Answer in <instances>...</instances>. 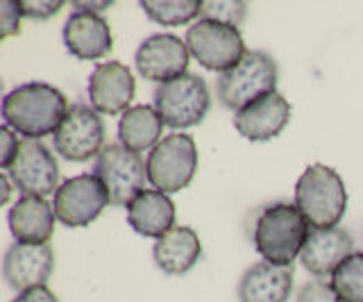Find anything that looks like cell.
Here are the masks:
<instances>
[{
    "label": "cell",
    "mask_w": 363,
    "mask_h": 302,
    "mask_svg": "<svg viewBox=\"0 0 363 302\" xmlns=\"http://www.w3.org/2000/svg\"><path fill=\"white\" fill-rule=\"evenodd\" d=\"M147 182L162 194L186 189L198 171V148L189 134H168L147 155Z\"/></svg>",
    "instance_id": "cell-5"
},
{
    "label": "cell",
    "mask_w": 363,
    "mask_h": 302,
    "mask_svg": "<svg viewBox=\"0 0 363 302\" xmlns=\"http://www.w3.org/2000/svg\"><path fill=\"white\" fill-rule=\"evenodd\" d=\"M189 46L175 35H152L147 37L134 55L136 71L150 82L166 84L170 80L186 75L189 69Z\"/></svg>",
    "instance_id": "cell-12"
},
{
    "label": "cell",
    "mask_w": 363,
    "mask_h": 302,
    "mask_svg": "<svg viewBox=\"0 0 363 302\" xmlns=\"http://www.w3.org/2000/svg\"><path fill=\"white\" fill-rule=\"evenodd\" d=\"M128 220L141 237L162 239L175 228V205L168 194L145 189L128 205Z\"/></svg>",
    "instance_id": "cell-20"
},
{
    "label": "cell",
    "mask_w": 363,
    "mask_h": 302,
    "mask_svg": "<svg viewBox=\"0 0 363 302\" xmlns=\"http://www.w3.org/2000/svg\"><path fill=\"white\" fill-rule=\"evenodd\" d=\"M23 196L45 198L60 189V166L48 145L37 139H23L11 166L5 171Z\"/></svg>",
    "instance_id": "cell-10"
},
{
    "label": "cell",
    "mask_w": 363,
    "mask_h": 302,
    "mask_svg": "<svg viewBox=\"0 0 363 302\" xmlns=\"http://www.w3.org/2000/svg\"><path fill=\"white\" fill-rule=\"evenodd\" d=\"M155 262L168 275H184L198 264L202 255V243L196 230L186 225L173 228L162 239H157L155 248Z\"/></svg>",
    "instance_id": "cell-21"
},
{
    "label": "cell",
    "mask_w": 363,
    "mask_h": 302,
    "mask_svg": "<svg viewBox=\"0 0 363 302\" xmlns=\"http://www.w3.org/2000/svg\"><path fill=\"white\" fill-rule=\"evenodd\" d=\"M73 7L77 9V12H94V14H100L105 12V9L111 7L109 0H102V3H73Z\"/></svg>",
    "instance_id": "cell-31"
},
{
    "label": "cell",
    "mask_w": 363,
    "mask_h": 302,
    "mask_svg": "<svg viewBox=\"0 0 363 302\" xmlns=\"http://www.w3.org/2000/svg\"><path fill=\"white\" fill-rule=\"evenodd\" d=\"M145 16L159 26H186L202 14L200 0H141Z\"/></svg>",
    "instance_id": "cell-23"
},
{
    "label": "cell",
    "mask_w": 363,
    "mask_h": 302,
    "mask_svg": "<svg viewBox=\"0 0 363 302\" xmlns=\"http://www.w3.org/2000/svg\"><path fill=\"white\" fill-rule=\"evenodd\" d=\"M247 12L245 3H202V18L220 21V23L238 28Z\"/></svg>",
    "instance_id": "cell-25"
},
{
    "label": "cell",
    "mask_w": 363,
    "mask_h": 302,
    "mask_svg": "<svg viewBox=\"0 0 363 302\" xmlns=\"http://www.w3.org/2000/svg\"><path fill=\"white\" fill-rule=\"evenodd\" d=\"M211 107L209 86L200 75L186 73L159 84L155 91V109L162 116L164 125L173 130H186L204 121Z\"/></svg>",
    "instance_id": "cell-6"
},
{
    "label": "cell",
    "mask_w": 363,
    "mask_h": 302,
    "mask_svg": "<svg viewBox=\"0 0 363 302\" xmlns=\"http://www.w3.org/2000/svg\"><path fill=\"white\" fill-rule=\"evenodd\" d=\"M298 302H343V300L336 296V291L329 282H325V279H313V282L302 286Z\"/></svg>",
    "instance_id": "cell-26"
},
{
    "label": "cell",
    "mask_w": 363,
    "mask_h": 302,
    "mask_svg": "<svg viewBox=\"0 0 363 302\" xmlns=\"http://www.w3.org/2000/svg\"><path fill=\"white\" fill-rule=\"evenodd\" d=\"M11 302H60V300H57V296L48 286H34V289H28V291H23V293H18Z\"/></svg>",
    "instance_id": "cell-30"
},
{
    "label": "cell",
    "mask_w": 363,
    "mask_h": 302,
    "mask_svg": "<svg viewBox=\"0 0 363 302\" xmlns=\"http://www.w3.org/2000/svg\"><path fill=\"white\" fill-rule=\"evenodd\" d=\"M186 46L204 69L216 73L234 69L247 52L241 30L211 18H200L189 28Z\"/></svg>",
    "instance_id": "cell-7"
},
{
    "label": "cell",
    "mask_w": 363,
    "mask_h": 302,
    "mask_svg": "<svg viewBox=\"0 0 363 302\" xmlns=\"http://www.w3.org/2000/svg\"><path fill=\"white\" fill-rule=\"evenodd\" d=\"M295 207L311 228H338L347 209L343 177L325 164H311L295 184Z\"/></svg>",
    "instance_id": "cell-3"
},
{
    "label": "cell",
    "mask_w": 363,
    "mask_h": 302,
    "mask_svg": "<svg viewBox=\"0 0 363 302\" xmlns=\"http://www.w3.org/2000/svg\"><path fill=\"white\" fill-rule=\"evenodd\" d=\"M55 268L50 243H11L5 252L3 273L11 289L18 293L34 286H45Z\"/></svg>",
    "instance_id": "cell-14"
},
{
    "label": "cell",
    "mask_w": 363,
    "mask_h": 302,
    "mask_svg": "<svg viewBox=\"0 0 363 302\" xmlns=\"http://www.w3.org/2000/svg\"><path fill=\"white\" fill-rule=\"evenodd\" d=\"M329 284L343 302H363V252L350 255L334 271Z\"/></svg>",
    "instance_id": "cell-24"
},
{
    "label": "cell",
    "mask_w": 363,
    "mask_h": 302,
    "mask_svg": "<svg viewBox=\"0 0 363 302\" xmlns=\"http://www.w3.org/2000/svg\"><path fill=\"white\" fill-rule=\"evenodd\" d=\"M96 177L105 184L111 205L123 207L145 191L147 164L141 155L128 150L125 145H107L96 160Z\"/></svg>",
    "instance_id": "cell-8"
},
{
    "label": "cell",
    "mask_w": 363,
    "mask_h": 302,
    "mask_svg": "<svg viewBox=\"0 0 363 302\" xmlns=\"http://www.w3.org/2000/svg\"><path fill=\"white\" fill-rule=\"evenodd\" d=\"M136 96V80L132 71L121 62H102L89 77L91 107L98 114H125Z\"/></svg>",
    "instance_id": "cell-13"
},
{
    "label": "cell",
    "mask_w": 363,
    "mask_h": 302,
    "mask_svg": "<svg viewBox=\"0 0 363 302\" xmlns=\"http://www.w3.org/2000/svg\"><path fill=\"white\" fill-rule=\"evenodd\" d=\"M350 255H354V239L343 228H311L309 239L300 252V262L313 277H327L334 275Z\"/></svg>",
    "instance_id": "cell-15"
},
{
    "label": "cell",
    "mask_w": 363,
    "mask_h": 302,
    "mask_svg": "<svg viewBox=\"0 0 363 302\" xmlns=\"http://www.w3.org/2000/svg\"><path fill=\"white\" fill-rule=\"evenodd\" d=\"M105 123L89 105H73L55 132V150L68 162H86L105 150Z\"/></svg>",
    "instance_id": "cell-11"
},
{
    "label": "cell",
    "mask_w": 363,
    "mask_h": 302,
    "mask_svg": "<svg viewBox=\"0 0 363 302\" xmlns=\"http://www.w3.org/2000/svg\"><path fill=\"white\" fill-rule=\"evenodd\" d=\"M277 64L270 55L261 50H250L234 69L220 73L216 89L218 100L232 111H241L255 100L275 91L277 86Z\"/></svg>",
    "instance_id": "cell-4"
},
{
    "label": "cell",
    "mask_w": 363,
    "mask_h": 302,
    "mask_svg": "<svg viewBox=\"0 0 363 302\" xmlns=\"http://www.w3.org/2000/svg\"><path fill=\"white\" fill-rule=\"evenodd\" d=\"M309 223L298 207L289 203H275L261 209L255 223V248L264 257V262L275 266H293L295 257H300L306 239H309Z\"/></svg>",
    "instance_id": "cell-2"
},
{
    "label": "cell",
    "mask_w": 363,
    "mask_h": 302,
    "mask_svg": "<svg viewBox=\"0 0 363 302\" xmlns=\"http://www.w3.org/2000/svg\"><path fill=\"white\" fill-rule=\"evenodd\" d=\"M164 121L157 114V109L150 105H134L121 116L118 123V139L132 152L152 150L162 141Z\"/></svg>",
    "instance_id": "cell-22"
},
{
    "label": "cell",
    "mask_w": 363,
    "mask_h": 302,
    "mask_svg": "<svg viewBox=\"0 0 363 302\" xmlns=\"http://www.w3.org/2000/svg\"><path fill=\"white\" fill-rule=\"evenodd\" d=\"M21 3L16 0H5L0 5V37L7 39L11 35L21 32Z\"/></svg>",
    "instance_id": "cell-27"
},
{
    "label": "cell",
    "mask_w": 363,
    "mask_h": 302,
    "mask_svg": "<svg viewBox=\"0 0 363 302\" xmlns=\"http://www.w3.org/2000/svg\"><path fill=\"white\" fill-rule=\"evenodd\" d=\"M66 50L77 60H100L111 50L113 35L105 18L94 12H75L64 26Z\"/></svg>",
    "instance_id": "cell-17"
},
{
    "label": "cell",
    "mask_w": 363,
    "mask_h": 302,
    "mask_svg": "<svg viewBox=\"0 0 363 302\" xmlns=\"http://www.w3.org/2000/svg\"><path fill=\"white\" fill-rule=\"evenodd\" d=\"M0 184H3V203H9L11 184H14V182L9 180V175H7V173H3V175H0Z\"/></svg>",
    "instance_id": "cell-32"
},
{
    "label": "cell",
    "mask_w": 363,
    "mask_h": 302,
    "mask_svg": "<svg viewBox=\"0 0 363 302\" xmlns=\"http://www.w3.org/2000/svg\"><path fill=\"white\" fill-rule=\"evenodd\" d=\"M68 100L52 84L45 82H26L5 96L3 118L5 125L23 134L26 139L41 141L62 128L68 116Z\"/></svg>",
    "instance_id": "cell-1"
},
{
    "label": "cell",
    "mask_w": 363,
    "mask_h": 302,
    "mask_svg": "<svg viewBox=\"0 0 363 302\" xmlns=\"http://www.w3.org/2000/svg\"><path fill=\"white\" fill-rule=\"evenodd\" d=\"M64 7V3H60V0H21V14L28 16V18H37V21H45L55 16L60 9Z\"/></svg>",
    "instance_id": "cell-28"
},
{
    "label": "cell",
    "mask_w": 363,
    "mask_h": 302,
    "mask_svg": "<svg viewBox=\"0 0 363 302\" xmlns=\"http://www.w3.org/2000/svg\"><path fill=\"white\" fill-rule=\"evenodd\" d=\"M0 141H3V155H0V166H3V171H7L9 166H11V162H14V157H16L21 141H18V137L14 134V130L7 128V125L0 128Z\"/></svg>",
    "instance_id": "cell-29"
},
{
    "label": "cell",
    "mask_w": 363,
    "mask_h": 302,
    "mask_svg": "<svg viewBox=\"0 0 363 302\" xmlns=\"http://www.w3.org/2000/svg\"><path fill=\"white\" fill-rule=\"evenodd\" d=\"M291 121V105L281 94L272 91L255 100L234 116L236 130L250 141H270L279 137Z\"/></svg>",
    "instance_id": "cell-16"
},
{
    "label": "cell",
    "mask_w": 363,
    "mask_h": 302,
    "mask_svg": "<svg viewBox=\"0 0 363 302\" xmlns=\"http://www.w3.org/2000/svg\"><path fill=\"white\" fill-rule=\"evenodd\" d=\"M293 291V266L259 262L250 266L238 282L241 302H286Z\"/></svg>",
    "instance_id": "cell-18"
},
{
    "label": "cell",
    "mask_w": 363,
    "mask_h": 302,
    "mask_svg": "<svg viewBox=\"0 0 363 302\" xmlns=\"http://www.w3.org/2000/svg\"><path fill=\"white\" fill-rule=\"evenodd\" d=\"M55 209L45 198L23 196L9 209V230L18 243H48L55 232Z\"/></svg>",
    "instance_id": "cell-19"
},
{
    "label": "cell",
    "mask_w": 363,
    "mask_h": 302,
    "mask_svg": "<svg viewBox=\"0 0 363 302\" xmlns=\"http://www.w3.org/2000/svg\"><path fill=\"white\" fill-rule=\"evenodd\" d=\"M111 205L109 194L96 175L84 173L62 182L55 194V216L66 228H86L91 225L105 207Z\"/></svg>",
    "instance_id": "cell-9"
}]
</instances>
